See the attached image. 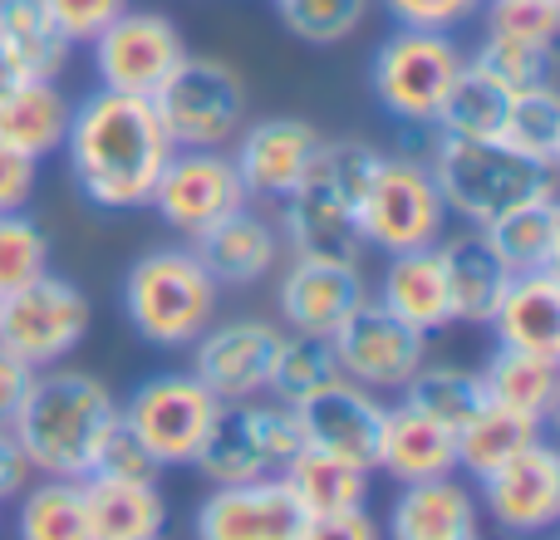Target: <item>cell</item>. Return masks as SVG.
<instances>
[{
  "mask_svg": "<svg viewBox=\"0 0 560 540\" xmlns=\"http://www.w3.org/2000/svg\"><path fill=\"white\" fill-rule=\"evenodd\" d=\"M65 157L74 187L89 202L128 212V207H148L158 173L173 157V138H167L153 98L94 89L84 104L69 108Z\"/></svg>",
  "mask_w": 560,
  "mask_h": 540,
  "instance_id": "1",
  "label": "cell"
},
{
  "mask_svg": "<svg viewBox=\"0 0 560 540\" xmlns=\"http://www.w3.org/2000/svg\"><path fill=\"white\" fill-rule=\"evenodd\" d=\"M114 427L118 398L79 368H35L10 418V433L25 447L30 472L59 477V482H84Z\"/></svg>",
  "mask_w": 560,
  "mask_h": 540,
  "instance_id": "2",
  "label": "cell"
},
{
  "mask_svg": "<svg viewBox=\"0 0 560 540\" xmlns=\"http://www.w3.org/2000/svg\"><path fill=\"white\" fill-rule=\"evenodd\" d=\"M374 148L339 138V143H319L315 163L285 197V242L295 256H315V261H359L364 236H359V192H364Z\"/></svg>",
  "mask_w": 560,
  "mask_h": 540,
  "instance_id": "3",
  "label": "cell"
},
{
  "mask_svg": "<svg viewBox=\"0 0 560 540\" xmlns=\"http://www.w3.org/2000/svg\"><path fill=\"white\" fill-rule=\"evenodd\" d=\"M428 167L447 212H457L467 226H487L512 207L556 192V167L532 163L502 138H433Z\"/></svg>",
  "mask_w": 560,
  "mask_h": 540,
  "instance_id": "4",
  "label": "cell"
},
{
  "mask_svg": "<svg viewBox=\"0 0 560 540\" xmlns=\"http://www.w3.org/2000/svg\"><path fill=\"white\" fill-rule=\"evenodd\" d=\"M447 202L433 183V167L418 153H374L359 192V236L364 246L398 256L443 242Z\"/></svg>",
  "mask_w": 560,
  "mask_h": 540,
  "instance_id": "5",
  "label": "cell"
},
{
  "mask_svg": "<svg viewBox=\"0 0 560 540\" xmlns=\"http://www.w3.org/2000/svg\"><path fill=\"white\" fill-rule=\"evenodd\" d=\"M124 309L148 344H192L217 315V280L192 251H148L124 280Z\"/></svg>",
  "mask_w": 560,
  "mask_h": 540,
  "instance_id": "6",
  "label": "cell"
},
{
  "mask_svg": "<svg viewBox=\"0 0 560 540\" xmlns=\"http://www.w3.org/2000/svg\"><path fill=\"white\" fill-rule=\"evenodd\" d=\"M305 447L300 418L290 403H222L197 447L192 467L217 486L280 477V467Z\"/></svg>",
  "mask_w": 560,
  "mask_h": 540,
  "instance_id": "7",
  "label": "cell"
},
{
  "mask_svg": "<svg viewBox=\"0 0 560 540\" xmlns=\"http://www.w3.org/2000/svg\"><path fill=\"white\" fill-rule=\"evenodd\" d=\"M173 148H226L246 124V84L226 59L183 55L153 94Z\"/></svg>",
  "mask_w": 560,
  "mask_h": 540,
  "instance_id": "8",
  "label": "cell"
},
{
  "mask_svg": "<svg viewBox=\"0 0 560 540\" xmlns=\"http://www.w3.org/2000/svg\"><path fill=\"white\" fill-rule=\"evenodd\" d=\"M463 69L453 35L443 30H404L378 45L374 64H369V84L374 98L408 128H433V114L443 104L447 84Z\"/></svg>",
  "mask_w": 560,
  "mask_h": 540,
  "instance_id": "9",
  "label": "cell"
},
{
  "mask_svg": "<svg viewBox=\"0 0 560 540\" xmlns=\"http://www.w3.org/2000/svg\"><path fill=\"white\" fill-rule=\"evenodd\" d=\"M89 334V300L65 275H35L0 300V349L30 368H49Z\"/></svg>",
  "mask_w": 560,
  "mask_h": 540,
  "instance_id": "10",
  "label": "cell"
},
{
  "mask_svg": "<svg viewBox=\"0 0 560 540\" xmlns=\"http://www.w3.org/2000/svg\"><path fill=\"white\" fill-rule=\"evenodd\" d=\"M217 408L222 403L197 374H158L138 384L128 403H118V418L163 467H192Z\"/></svg>",
  "mask_w": 560,
  "mask_h": 540,
  "instance_id": "11",
  "label": "cell"
},
{
  "mask_svg": "<svg viewBox=\"0 0 560 540\" xmlns=\"http://www.w3.org/2000/svg\"><path fill=\"white\" fill-rule=\"evenodd\" d=\"M339 374L369 394H404V384L428 364V334L384 309L378 300H359L349 319L329 334Z\"/></svg>",
  "mask_w": 560,
  "mask_h": 540,
  "instance_id": "12",
  "label": "cell"
},
{
  "mask_svg": "<svg viewBox=\"0 0 560 540\" xmlns=\"http://www.w3.org/2000/svg\"><path fill=\"white\" fill-rule=\"evenodd\" d=\"M158 216L173 226L177 236L197 242L207 226H217L222 216H232L236 207H246V187L236 177V163L222 148H173L167 167L158 173V187L148 197Z\"/></svg>",
  "mask_w": 560,
  "mask_h": 540,
  "instance_id": "13",
  "label": "cell"
},
{
  "mask_svg": "<svg viewBox=\"0 0 560 540\" xmlns=\"http://www.w3.org/2000/svg\"><path fill=\"white\" fill-rule=\"evenodd\" d=\"M89 45H94L98 89L138 94V98H153L158 89H163V79L173 74L187 55L183 30L167 15H153V10H124V15L108 20Z\"/></svg>",
  "mask_w": 560,
  "mask_h": 540,
  "instance_id": "14",
  "label": "cell"
},
{
  "mask_svg": "<svg viewBox=\"0 0 560 540\" xmlns=\"http://www.w3.org/2000/svg\"><path fill=\"white\" fill-rule=\"evenodd\" d=\"M280 329L266 319H232V325L202 329L192 339V374L207 384L217 403H246L266 394Z\"/></svg>",
  "mask_w": 560,
  "mask_h": 540,
  "instance_id": "15",
  "label": "cell"
},
{
  "mask_svg": "<svg viewBox=\"0 0 560 540\" xmlns=\"http://www.w3.org/2000/svg\"><path fill=\"white\" fill-rule=\"evenodd\" d=\"M384 413L378 394L349 384V378H335L319 394H310L305 403H295L300 433H305V447H319L329 457H345V462L374 472L378 462V433H384Z\"/></svg>",
  "mask_w": 560,
  "mask_h": 540,
  "instance_id": "16",
  "label": "cell"
},
{
  "mask_svg": "<svg viewBox=\"0 0 560 540\" xmlns=\"http://www.w3.org/2000/svg\"><path fill=\"white\" fill-rule=\"evenodd\" d=\"M482 482V502L502 531L516 536H536L546 526H556L560 516V457L556 447L532 443L526 453H516L512 462H502L497 472L477 477Z\"/></svg>",
  "mask_w": 560,
  "mask_h": 540,
  "instance_id": "17",
  "label": "cell"
},
{
  "mask_svg": "<svg viewBox=\"0 0 560 540\" xmlns=\"http://www.w3.org/2000/svg\"><path fill=\"white\" fill-rule=\"evenodd\" d=\"M305 512L280 477L212 486L197 506V540H295Z\"/></svg>",
  "mask_w": 560,
  "mask_h": 540,
  "instance_id": "18",
  "label": "cell"
},
{
  "mask_svg": "<svg viewBox=\"0 0 560 540\" xmlns=\"http://www.w3.org/2000/svg\"><path fill=\"white\" fill-rule=\"evenodd\" d=\"M319 128L305 118H261L242 133L236 143V177H242L246 197H261V202H285L295 192V183L305 177V167L319 153Z\"/></svg>",
  "mask_w": 560,
  "mask_h": 540,
  "instance_id": "19",
  "label": "cell"
},
{
  "mask_svg": "<svg viewBox=\"0 0 560 540\" xmlns=\"http://www.w3.org/2000/svg\"><path fill=\"white\" fill-rule=\"evenodd\" d=\"M280 315L295 334H335L349 319V309L364 295V275L359 261H315V256H295V266L280 280Z\"/></svg>",
  "mask_w": 560,
  "mask_h": 540,
  "instance_id": "20",
  "label": "cell"
},
{
  "mask_svg": "<svg viewBox=\"0 0 560 540\" xmlns=\"http://www.w3.org/2000/svg\"><path fill=\"white\" fill-rule=\"evenodd\" d=\"M482 536V512L477 496L447 477H428V482H404L388 512V540H472Z\"/></svg>",
  "mask_w": 560,
  "mask_h": 540,
  "instance_id": "21",
  "label": "cell"
},
{
  "mask_svg": "<svg viewBox=\"0 0 560 540\" xmlns=\"http://www.w3.org/2000/svg\"><path fill=\"white\" fill-rule=\"evenodd\" d=\"M192 256L207 266V275L217 285H256L266 280L280 261V232L266 216L236 207L232 216H222L217 226H207L192 242Z\"/></svg>",
  "mask_w": 560,
  "mask_h": 540,
  "instance_id": "22",
  "label": "cell"
},
{
  "mask_svg": "<svg viewBox=\"0 0 560 540\" xmlns=\"http://www.w3.org/2000/svg\"><path fill=\"white\" fill-rule=\"evenodd\" d=\"M487 325L497 329V349H526V354L560 359V270L512 275Z\"/></svg>",
  "mask_w": 560,
  "mask_h": 540,
  "instance_id": "23",
  "label": "cell"
},
{
  "mask_svg": "<svg viewBox=\"0 0 560 540\" xmlns=\"http://www.w3.org/2000/svg\"><path fill=\"white\" fill-rule=\"evenodd\" d=\"M438 256H443L447 270V295H453V319H467V325H487L502 300V290L512 285V270L497 256V246L487 242L482 226H467V232L438 242Z\"/></svg>",
  "mask_w": 560,
  "mask_h": 540,
  "instance_id": "24",
  "label": "cell"
},
{
  "mask_svg": "<svg viewBox=\"0 0 560 540\" xmlns=\"http://www.w3.org/2000/svg\"><path fill=\"white\" fill-rule=\"evenodd\" d=\"M378 305L394 309L418 334H433V329L453 325V295H447V270H443L438 246L388 256L384 285H378Z\"/></svg>",
  "mask_w": 560,
  "mask_h": 540,
  "instance_id": "25",
  "label": "cell"
},
{
  "mask_svg": "<svg viewBox=\"0 0 560 540\" xmlns=\"http://www.w3.org/2000/svg\"><path fill=\"white\" fill-rule=\"evenodd\" d=\"M394 482H428V477L457 472V443L447 427H438L433 418L413 413L408 403L388 408L384 433H378V462Z\"/></svg>",
  "mask_w": 560,
  "mask_h": 540,
  "instance_id": "26",
  "label": "cell"
},
{
  "mask_svg": "<svg viewBox=\"0 0 560 540\" xmlns=\"http://www.w3.org/2000/svg\"><path fill=\"white\" fill-rule=\"evenodd\" d=\"M84 516L89 540H158L167 526V506L158 486L114 482V477H84Z\"/></svg>",
  "mask_w": 560,
  "mask_h": 540,
  "instance_id": "27",
  "label": "cell"
},
{
  "mask_svg": "<svg viewBox=\"0 0 560 540\" xmlns=\"http://www.w3.org/2000/svg\"><path fill=\"white\" fill-rule=\"evenodd\" d=\"M69 98L55 89V79H20L0 98V143L25 157H49L65 148L69 133Z\"/></svg>",
  "mask_w": 560,
  "mask_h": 540,
  "instance_id": "28",
  "label": "cell"
},
{
  "mask_svg": "<svg viewBox=\"0 0 560 540\" xmlns=\"http://www.w3.org/2000/svg\"><path fill=\"white\" fill-rule=\"evenodd\" d=\"M280 482L295 496L305 516H335V512H364L369 506V472L345 457H329L319 447H300L285 467Z\"/></svg>",
  "mask_w": 560,
  "mask_h": 540,
  "instance_id": "29",
  "label": "cell"
},
{
  "mask_svg": "<svg viewBox=\"0 0 560 540\" xmlns=\"http://www.w3.org/2000/svg\"><path fill=\"white\" fill-rule=\"evenodd\" d=\"M482 388H487V403L546 423V418L556 413V403H560V368H556L551 354L497 349L492 364L482 368Z\"/></svg>",
  "mask_w": 560,
  "mask_h": 540,
  "instance_id": "30",
  "label": "cell"
},
{
  "mask_svg": "<svg viewBox=\"0 0 560 540\" xmlns=\"http://www.w3.org/2000/svg\"><path fill=\"white\" fill-rule=\"evenodd\" d=\"M482 232H487V242L497 246V256L506 261L512 275H532V270H556L560 266V207H556V192L512 207V212H502L497 222H487Z\"/></svg>",
  "mask_w": 560,
  "mask_h": 540,
  "instance_id": "31",
  "label": "cell"
},
{
  "mask_svg": "<svg viewBox=\"0 0 560 540\" xmlns=\"http://www.w3.org/2000/svg\"><path fill=\"white\" fill-rule=\"evenodd\" d=\"M506 104H512V89L502 79H492L482 64H467L457 69V79L447 84L443 104L433 114V133L438 138H497L502 133V118Z\"/></svg>",
  "mask_w": 560,
  "mask_h": 540,
  "instance_id": "32",
  "label": "cell"
},
{
  "mask_svg": "<svg viewBox=\"0 0 560 540\" xmlns=\"http://www.w3.org/2000/svg\"><path fill=\"white\" fill-rule=\"evenodd\" d=\"M0 49L25 79H59L69 64V39L45 10V0H0Z\"/></svg>",
  "mask_w": 560,
  "mask_h": 540,
  "instance_id": "33",
  "label": "cell"
},
{
  "mask_svg": "<svg viewBox=\"0 0 560 540\" xmlns=\"http://www.w3.org/2000/svg\"><path fill=\"white\" fill-rule=\"evenodd\" d=\"M404 403L413 413L433 418L438 427L457 433L467 427L477 413L487 408V388H482V368H457V364H423L413 378L404 384Z\"/></svg>",
  "mask_w": 560,
  "mask_h": 540,
  "instance_id": "34",
  "label": "cell"
},
{
  "mask_svg": "<svg viewBox=\"0 0 560 540\" xmlns=\"http://www.w3.org/2000/svg\"><path fill=\"white\" fill-rule=\"evenodd\" d=\"M541 437H546V423L487 403L472 423L453 433L457 467H463V472H472V477H487V472H497L502 462H512L516 453H526L532 443H541Z\"/></svg>",
  "mask_w": 560,
  "mask_h": 540,
  "instance_id": "35",
  "label": "cell"
},
{
  "mask_svg": "<svg viewBox=\"0 0 560 540\" xmlns=\"http://www.w3.org/2000/svg\"><path fill=\"white\" fill-rule=\"evenodd\" d=\"M339 374V359H335V344L325 334H280L276 344V359H271V378H266V394H276L280 403H305L310 394H319L325 384H335Z\"/></svg>",
  "mask_w": 560,
  "mask_h": 540,
  "instance_id": "36",
  "label": "cell"
},
{
  "mask_svg": "<svg viewBox=\"0 0 560 540\" xmlns=\"http://www.w3.org/2000/svg\"><path fill=\"white\" fill-rule=\"evenodd\" d=\"M502 138L506 148H516L522 157L541 167H556L560 157V94L551 84H536V89H522L512 94L506 104V118H502Z\"/></svg>",
  "mask_w": 560,
  "mask_h": 540,
  "instance_id": "37",
  "label": "cell"
},
{
  "mask_svg": "<svg viewBox=\"0 0 560 540\" xmlns=\"http://www.w3.org/2000/svg\"><path fill=\"white\" fill-rule=\"evenodd\" d=\"M20 540H89V516H84V492L79 482H39L35 492L25 496L15 521Z\"/></svg>",
  "mask_w": 560,
  "mask_h": 540,
  "instance_id": "38",
  "label": "cell"
},
{
  "mask_svg": "<svg viewBox=\"0 0 560 540\" xmlns=\"http://www.w3.org/2000/svg\"><path fill=\"white\" fill-rule=\"evenodd\" d=\"M280 25L305 45H345L369 20V0H276Z\"/></svg>",
  "mask_w": 560,
  "mask_h": 540,
  "instance_id": "39",
  "label": "cell"
},
{
  "mask_svg": "<svg viewBox=\"0 0 560 540\" xmlns=\"http://www.w3.org/2000/svg\"><path fill=\"white\" fill-rule=\"evenodd\" d=\"M49 270V242L25 212H0V295Z\"/></svg>",
  "mask_w": 560,
  "mask_h": 540,
  "instance_id": "40",
  "label": "cell"
},
{
  "mask_svg": "<svg viewBox=\"0 0 560 540\" xmlns=\"http://www.w3.org/2000/svg\"><path fill=\"white\" fill-rule=\"evenodd\" d=\"M477 64L492 79H502L512 94L551 84V45H532V39H512V35H492L487 30V45L477 55Z\"/></svg>",
  "mask_w": 560,
  "mask_h": 540,
  "instance_id": "41",
  "label": "cell"
},
{
  "mask_svg": "<svg viewBox=\"0 0 560 540\" xmlns=\"http://www.w3.org/2000/svg\"><path fill=\"white\" fill-rule=\"evenodd\" d=\"M89 477H114V482H148V486H158L163 462H158V457L124 427V418H118V427L104 437L98 462H94V472H89Z\"/></svg>",
  "mask_w": 560,
  "mask_h": 540,
  "instance_id": "42",
  "label": "cell"
},
{
  "mask_svg": "<svg viewBox=\"0 0 560 540\" xmlns=\"http://www.w3.org/2000/svg\"><path fill=\"white\" fill-rule=\"evenodd\" d=\"M556 25H560V0H492V35L556 45Z\"/></svg>",
  "mask_w": 560,
  "mask_h": 540,
  "instance_id": "43",
  "label": "cell"
},
{
  "mask_svg": "<svg viewBox=\"0 0 560 540\" xmlns=\"http://www.w3.org/2000/svg\"><path fill=\"white\" fill-rule=\"evenodd\" d=\"M45 10L55 15V25L65 30L69 45H89L108 20L124 15L128 0H45Z\"/></svg>",
  "mask_w": 560,
  "mask_h": 540,
  "instance_id": "44",
  "label": "cell"
},
{
  "mask_svg": "<svg viewBox=\"0 0 560 540\" xmlns=\"http://www.w3.org/2000/svg\"><path fill=\"white\" fill-rule=\"evenodd\" d=\"M482 0H384V10L398 20L404 30H457L463 20L477 15Z\"/></svg>",
  "mask_w": 560,
  "mask_h": 540,
  "instance_id": "45",
  "label": "cell"
},
{
  "mask_svg": "<svg viewBox=\"0 0 560 540\" xmlns=\"http://www.w3.org/2000/svg\"><path fill=\"white\" fill-rule=\"evenodd\" d=\"M295 540H384V531L374 526V516L364 512H335V516H305Z\"/></svg>",
  "mask_w": 560,
  "mask_h": 540,
  "instance_id": "46",
  "label": "cell"
},
{
  "mask_svg": "<svg viewBox=\"0 0 560 540\" xmlns=\"http://www.w3.org/2000/svg\"><path fill=\"white\" fill-rule=\"evenodd\" d=\"M35 177H39L35 157L0 143V212H20V207L35 197Z\"/></svg>",
  "mask_w": 560,
  "mask_h": 540,
  "instance_id": "47",
  "label": "cell"
},
{
  "mask_svg": "<svg viewBox=\"0 0 560 540\" xmlns=\"http://www.w3.org/2000/svg\"><path fill=\"white\" fill-rule=\"evenodd\" d=\"M25 482H30V457H25V447L15 443L10 423H0V502L20 496Z\"/></svg>",
  "mask_w": 560,
  "mask_h": 540,
  "instance_id": "48",
  "label": "cell"
},
{
  "mask_svg": "<svg viewBox=\"0 0 560 540\" xmlns=\"http://www.w3.org/2000/svg\"><path fill=\"white\" fill-rule=\"evenodd\" d=\"M30 378H35V368L20 364L10 349H0V423H10V418H15V408H20V398H25Z\"/></svg>",
  "mask_w": 560,
  "mask_h": 540,
  "instance_id": "49",
  "label": "cell"
},
{
  "mask_svg": "<svg viewBox=\"0 0 560 540\" xmlns=\"http://www.w3.org/2000/svg\"><path fill=\"white\" fill-rule=\"evenodd\" d=\"M20 79H25V74H20V64H15V59H10V55H5V49H0V98H5L10 89L20 84Z\"/></svg>",
  "mask_w": 560,
  "mask_h": 540,
  "instance_id": "50",
  "label": "cell"
},
{
  "mask_svg": "<svg viewBox=\"0 0 560 540\" xmlns=\"http://www.w3.org/2000/svg\"><path fill=\"white\" fill-rule=\"evenodd\" d=\"M472 540H482V536H472Z\"/></svg>",
  "mask_w": 560,
  "mask_h": 540,
  "instance_id": "51",
  "label": "cell"
},
{
  "mask_svg": "<svg viewBox=\"0 0 560 540\" xmlns=\"http://www.w3.org/2000/svg\"><path fill=\"white\" fill-rule=\"evenodd\" d=\"M0 300H5V295H0Z\"/></svg>",
  "mask_w": 560,
  "mask_h": 540,
  "instance_id": "52",
  "label": "cell"
}]
</instances>
